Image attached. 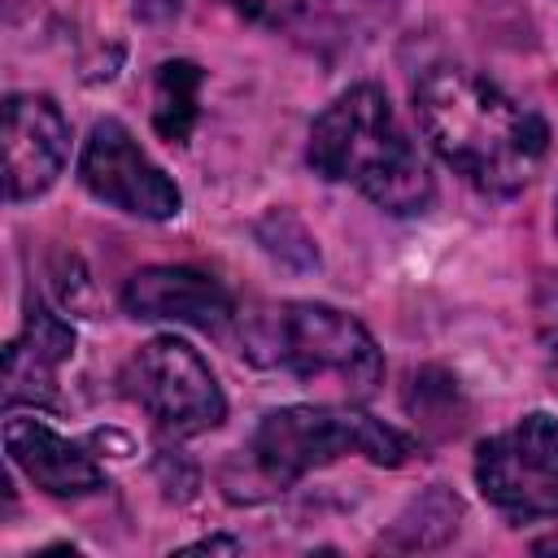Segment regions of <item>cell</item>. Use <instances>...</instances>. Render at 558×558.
Instances as JSON below:
<instances>
[{
	"instance_id": "cell-2",
	"label": "cell",
	"mask_w": 558,
	"mask_h": 558,
	"mask_svg": "<svg viewBox=\"0 0 558 558\" xmlns=\"http://www.w3.org/2000/svg\"><path fill=\"white\" fill-rule=\"evenodd\" d=\"M305 161L314 166V174L357 187L388 214H423L432 205L427 161L397 122L388 92L375 83L340 92L314 118Z\"/></svg>"
},
{
	"instance_id": "cell-12",
	"label": "cell",
	"mask_w": 558,
	"mask_h": 558,
	"mask_svg": "<svg viewBox=\"0 0 558 558\" xmlns=\"http://www.w3.org/2000/svg\"><path fill=\"white\" fill-rule=\"evenodd\" d=\"M458 519H462V497L445 484H432L388 523L384 545L388 549H436L458 532Z\"/></svg>"
},
{
	"instance_id": "cell-6",
	"label": "cell",
	"mask_w": 558,
	"mask_h": 558,
	"mask_svg": "<svg viewBox=\"0 0 558 558\" xmlns=\"http://www.w3.org/2000/svg\"><path fill=\"white\" fill-rule=\"evenodd\" d=\"M475 484L514 523L558 519V418L532 410L514 427L480 440Z\"/></svg>"
},
{
	"instance_id": "cell-16",
	"label": "cell",
	"mask_w": 558,
	"mask_h": 558,
	"mask_svg": "<svg viewBox=\"0 0 558 558\" xmlns=\"http://www.w3.org/2000/svg\"><path fill=\"white\" fill-rule=\"evenodd\" d=\"M257 244L288 270H318V248L314 235L301 227V218H292L288 209H266L253 227Z\"/></svg>"
},
{
	"instance_id": "cell-3",
	"label": "cell",
	"mask_w": 558,
	"mask_h": 558,
	"mask_svg": "<svg viewBox=\"0 0 558 558\" xmlns=\"http://www.w3.org/2000/svg\"><path fill=\"white\" fill-rule=\"evenodd\" d=\"M344 453L375 466H401L410 462L414 440L353 405H279L262 414L244 449L248 480L262 484V493H283Z\"/></svg>"
},
{
	"instance_id": "cell-21",
	"label": "cell",
	"mask_w": 558,
	"mask_h": 558,
	"mask_svg": "<svg viewBox=\"0 0 558 558\" xmlns=\"http://www.w3.org/2000/svg\"><path fill=\"white\" fill-rule=\"evenodd\" d=\"M554 235H558V192H554Z\"/></svg>"
},
{
	"instance_id": "cell-17",
	"label": "cell",
	"mask_w": 558,
	"mask_h": 558,
	"mask_svg": "<svg viewBox=\"0 0 558 558\" xmlns=\"http://www.w3.org/2000/svg\"><path fill=\"white\" fill-rule=\"evenodd\" d=\"M536 336L545 353L558 362V279L554 275H545L536 288Z\"/></svg>"
},
{
	"instance_id": "cell-20",
	"label": "cell",
	"mask_w": 558,
	"mask_h": 558,
	"mask_svg": "<svg viewBox=\"0 0 558 558\" xmlns=\"http://www.w3.org/2000/svg\"><path fill=\"white\" fill-rule=\"evenodd\" d=\"M209 549H218V554H235V549H240V541H231V536H209V541L187 545V554H209Z\"/></svg>"
},
{
	"instance_id": "cell-7",
	"label": "cell",
	"mask_w": 558,
	"mask_h": 558,
	"mask_svg": "<svg viewBox=\"0 0 558 558\" xmlns=\"http://www.w3.org/2000/svg\"><path fill=\"white\" fill-rule=\"evenodd\" d=\"M78 179L96 201L148 222H166L183 209L174 179L140 148V140L118 118H100L92 126L78 157Z\"/></svg>"
},
{
	"instance_id": "cell-11",
	"label": "cell",
	"mask_w": 558,
	"mask_h": 558,
	"mask_svg": "<svg viewBox=\"0 0 558 558\" xmlns=\"http://www.w3.org/2000/svg\"><path fill=\"white\" fill-rule=\"evenodd\" d=\"M4 449H9V462L35 488H44L52 497H83V493L105 488L100 462L78 440L52 432L44 418L9 414V423H4Z\"/></svg>"
},
{
	"instance_id": "cell-5",
	"label": "cell",
	"mask_w": 558,
	"mask_h": 558,
	"mask_svg": "<svg viewBox=\"0 0 558 558\" xmlns=\"http://www.w3.org/2000/svg\"><path fill=\"white\" fill-rule=\"evenodd\" d=\"M118 384L153 418V427L174 440L201 436L227 418V397H222L209 362L174 336H157V340L140 344L126 357Z\"/></svg>"
},
{
	"instance_id": "cell-1",
	"label": "cell",
	"mask_w": 558,
	"mask_h": 558,
	"mask_svg": "<svg viewBox=\"0 0 558 558\" xmlns=\"http://www.w3.org/2000/svg\"><path fill=\"white\" fill-rule=\"evenodd\" d=\"M414 113L440 161L480 192L514 196L545 166V118L471 65H427L414 83Z\"/></svg>"
},
{
	"instance_id": "cell-9",
	"label": "cell",
	"mask_w": 558,
	"mask_h": 558,
	"mask_svg": "<svg viewBox=\"0 0 558 558\" xmlns=\"http://www.w3.org/2000/svg\"><path fill=\"white\" fill-rule=\"evenodd\" d=\"M122 310L131 318H166L187 323L196 331L222 336L235 323L231 292L192 266H144L122 288Z\"/></svg>"
},
{
	"instance_id": "cell-14",
	"label": "cell",
	"mask_w": 558,
	"mask_h": 558,
	"mask_svg": "<svg viewBox=\"0 0 558 558\" xmlns=\"http://www.w3.org/2000/svg\"><path fill=\"white\" fill-rule=\"evenodd\" d=\"M405 410L436 436H449L466 423V401H462V388L449 371L440 366H423L410 375V388H405Z\"/></svg>"
},
{
	"instance_id": "cell-19",
	"label": "cell",
	"mask_w": 558,
	"mask_h": 558,
	"mask_svg": "<svg viewBox=\"0 0 558 558\" xmlns=\"http://www.w3.org/2000/svg\"><path fill=\"white\" fill-rule=\"evenodd\" d=\"M131 13L140 22H170L179 17V0H131Z\"/></svg>"
},
{
	"instance_id": "cell-18",
	"label": "cell",
	"mask_w": 558,
	"mask_h": 558,
	"mask_svg": "<svg viewBox=\"0 0 558 558\" xmlns=\"http://www.w3.org/2000/svg\"><path fill=\"white\" fill-rule=\"evenodd\" d=\"M157 475H161L166 493H174V480L183 484V493H187V497H192V488H196V471H192V466H187L179 453H170V449L157 458Z\"/></svg>"
},
{
	"instance_id": "cell-13",
	"label": "cell",
	"mask_w": 558,
	"mask_h": 558,
	"mask_svg": "<svg viewBox=\"0 0 558 558\" xmlns=\"http://www.w3.org/2000/svg\"><path fill=\"white\" fill-rule=\"evenodd\" d=\"M201 65L196 61H161L153 74V126L161 140L170 144H187L192 126H196V105H201Z\"/></svg>"
},
{
	"instance_id": "cell-4",
	"label": "cell",
	"mask_w": 558,
	"mask_h": 558,
	"mask_svg": "<svg viewBox=\"0 0 558 558\" xmlns=\"http://www.w3.org/2000/svg\"><path fill=\"white\" fill-rule=\"evenodd\" d=\"M240 344L257 366H283L305 384L336 379L349 397H371L384 379V357L371 331L353 314L323 301H288L253 314Z\"/></svg>"
},
{
	"instance_id": "cell-10",
	"label": "cell",
	"mask_w": 558,
	"mask_h": 558,
	"mask_svg": "<svg viewBox=\"0 0 558 558\" xmlns=\"http://www.w3.org/2000/svg\"><path fill=\"white\" fill-rule=\"evenodd\" d=\"M70 357H74V327L57 310L35 301L22 331L4 349V410L57 405V371Z\"/></svg>"
},
{
	"instance_id": "cell-8",
	"label": "cell",
	"mask_w": 558,
	"mask_h": 558,
	"mask_svg": "<svg viewBox=\"0 0 558 558\" xmlns=\"http://www.w3.org/2000/svg\"><path fill=\"white\" fill-rule=\"evenodd\" d=\"M70 157V122L52 96L17 92L4 105V183L9 201L44 196Z\"/></svg>"
},
{
	"instance_id": "cell-15",
	"label": "cell",
	"mask_w": 558,
	"mask_h": 558,
	"mask_svg": "<svg viewBox=\"0 0 558 558\" xmlns=\"http://www.w3.org/2000/svg\"><path fill=\"white\" fill-rule=\"evenodd\" d=\"M392 4L397 0H296V17L314 39H344L357 26L388 17Z\"/></svg>"
}]
</instances>
